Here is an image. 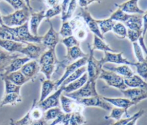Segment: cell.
<instances>
[{
  "instance_id": "cell-33",
  "label": "cell",
  "mask_w": 147,
  "mask_h": 125,
  "mask_svg": "<svg viewBox=\"0 0 147 125\" xmlns=\"http://www.w3.org/2000/svg\"><path fill=\"white\" fill-rule=\"evenodd\" d=\"M96 22L98 25L102 35L103 36L105 34L112 30L113 26L116 23V22L114 21L110 18L104 19H96Z\"/></svg>"
},
{
  "instance_id": "cell-42",
  "label": "cell",
  "mask_w": 147,
  "mask_h": 125,
  "mask_svg": "<svg viewBox=\"0 0 147 125\" xmlns=\"http://www.w3.org/2000/svg\"><path fill=\"white\" fill-rule=\"evenodd\" d=\"M133 47V51L134 55L137 60V62L142 63L146 62V58L144 57L143 54V51L141 48L140 45L138 44V42L132 43Z\"/></svg>"
},
{
  "instance_id": "cell-55",
  "label": "cell",
  "mask_w": 147,
  "mask_h": 125,
  "mask_svg": "<svg viewBox=\"0 0 147 125\" xmlns=\"http://www.w3.org/2000/svg\"><path fill=\"white\" fill-rule=\"evenodd\" d=\"M2 15H1V14L0 13V26H3V21H2Z\"/></svg>"
},
{
  "instance_id": "cell-27",
  "label": "cell",
  "mask_w": 147,
  "mask_h": 125,
  "mask_svg": "<svg viewBox=\"0 0 147 125\" xmlns=\"http://www.w3.org/2000/svg\"><path fill=\"white\" fill-rule=\"evenodd\" d=\"M124 83L127 87L140 88L145 90L147 88L146 82L135 74L129 78H124Z\"/></svg>"
},
{
  "instance_id": "cell-29",
  "label": "cell",
  "mask_w": 147,
  "mask_h": 125,
  "mask_svg": "<svg viewBox=\"0 0 147 125\" xmlns=\"http://www.w3.org/2000/svg\"><path fill=\"white\" fill-rule=\"evenodd\" d=\"M20 53H10L0 47V72L14 59L20 57Z\"/></svg>"
},
{
  "instance_id": "cell-40",
  "label": "cell",
  "mask_w": 147,
  "mask_h": 125,
  "mask_svg": "<svg viewBox=\"0 0 147 125\" xmlns=\"http://www.w3.org/2000/svg\"><path fill=\"white\" fill-rule=\"evenodd\" d=\"M147 62H132L131 66H134L136 68L137 73L138 75L142 78L146 82L147 78V67H146Z\"/></svg>"
},
{
  "instance_id": "cell-22",
  "label": "cell",
  "mask_w": 147,
  "mask_h": 125,
  "mask_svg": "<svg viewBox=\"0 0 147 125\" xmlns=\"http://www.w3.org/2000/svg\"><path fill=\"white\" fill-rule=\"evenodd\" d=\"M103 98L112 106L123 108L127 112L130 107L136 105L134 102L125 98H108L103 96Z\"/></svg>"
},
{
  "instance_id": "cell-30",
  "label": "cell",
  "mask_w": 147,
  "mask_h": 125,
  "mask_svg": "<svg viewBox=\"0 0 147 125\" xmlns=\"http://www.w3.org/2000/svg\"><path fill=\"white\" fill-rule=\"evenodd\" d=\"M6 79L13 83L14 84L21 87L26 82L30 81L22 74L20 70L13 72L7 74V75L2 78V79Z\"/></svg>"
},
{
  "instance_id": "cell-18",
  "label": "cell",
  "mask_w": 147,
  "mask_h": 125,
  "mask_svg": "<svg viewBox=\"0 0 147 125\" xmlns=\"http://www.w3.org/2000/svg\"><path fill=\"white\" fill-rule=\"evenodd\" d=\"M20 71L30 81H34L40 71V66L37 60H32L26 63Z\"/></svg>"
},
{
  "instance_id": "cell-3",
  "label": "cell",
  "mask_w": 147,
  "mask_h": 125,
  "mask_svg": "<svg viewBox=\"0 0 147 125\" xmlns=\"http://www.w3.org/2000/svg\"><path fill=\"white\" fill-rule=\"evenodd\" d=\"M10 29L18 42L25 44L28 43H41L42 36H34L30 33L29 29V21L20 26L10 27Z\"/></svg>"
},
{
  "instance_id": "cell-31",
  "label": "cell",
  "mask_w": 147,
  "mask_h": 125,
  "mask_svg": "<svg viewBox=\"0 0 147 125\" xmlns=\"http://www.w3.org/2000/svg\"><path fill=\"white\" fill-rule=\"evenodd\" d=\"M92 49L94 50H100L105 52L117 53V51L113 50L110 46L107 44L105 40L102 39L94 35V39L92 46L91 45Z\"/></svg>"
},
{
  "instance_id": "cell-10",
  "label": "cell",
  "mask_w": 147,
  "mask_h": 125,
  "mask_svg": "<svg viewBox=\"0 0 147 125\" xmlns=\"http://www.w3.org/2000/svg\"><path fill=\"white\" fill-rule=\"evenodd\" d=\"M47 49L41 43H28L21 50L20 54L25 55L30 60H38L42 54Z\"/></svg>"
},
{
  "instance_id": "cell-37",
  "label": "cell",
  "mask_w": 147,
  "mask_h": 125,
  "mask_svg": "<svg viewBox=\"0 0 147 125\" xmlns=\"http://www.w3.org/2000/svg\"><path fill=\"white\" fill-rule=\"evenodd\" d=\"M63 113L60 107H53L47 110L44 112V118L47 122L53 120Z\"/></svg>"
},
{
  "instance_id": "cell-11",
  "label": "cell",
  "mask_w": 147,
  "mask_h": 125,
  "mask_svg": "<svg viewBox=\"0 0 147 125\" xmlns=\"http://www.w3.org/2000/svg\"><path fill=\"white\" fill-rule=\"evenodd\" d=\"M63 86H60L55 92L49 95L42 102L38 103L37 104L39 107L45 112L48 109L60 107V96L63 92Z\"/></svg>"
},
{
  "instance_id": "cell-20",
  "label": "cell",
  "mask_w": 147,
  "mask_h": 125,
  "mask_svg": "<svg viewBox=\"0 0 147 125\" xmlns=\"http://www.w3.org/2000/svg\"><path fill=\"white\" fill-rule=\"evenodd\" d=\"M30 59L26 57H18L14 59H13L10 63L9 64V65L7 66H6L3 70L1 72V78L4 77L5 76L7 75V74L13 72H15L18 70H20V69L21 68V67L28 62L30 61Z\"/></svg>"
},
{
  "instance_id": "cell-56",
  "label": "cell",
  "mask_w": 147,
  "mask_h": 125,
  "mask_svg": "<svg viewBox=\"0 0 147 125\" xmlns=\"http://www.w3.org/2000/svg\"><path fill=\"white\" fill-rule=\"evenodd\" d=\"M56 125H64V124L61 122V123H58V124H57Z\"/></svg>"
},
{
  "instance_id": "cell-25",
  "label": "cell",
  "mask_w": 147,
  "mask_h": 125,
  "mask_svg": "<svg viewBox=\"0 0 147 125\" xmlns=\"http://www.w3.org/2000/svg\"><path fill=\"white\" fill-rule=\"evenodd\" d=\"M142 15L133 14L123 25L127 29L137 32H142Z\"/></svg>"
},
{
  "instance_id": "cell-32",
  "label": "cell",
  "mask_w": 147,
  "mask_h": 125,
  "mask_svg": "<svg viewBox=\"0 0 147 125\" xmlns=\"http://www.w3.org/2000/svg\"><path fill=\"white\" fill-rule=\"evenodd\" d=\"M22 101V98L21 94L16 93H10L4 94L1 102L0 106L3 107L6 105L15 106L17 103Z\"/></svg>"
},
{
  "instance_id": "cell-6",
  "label": "cell",
  "mask_w": 147,
  "mask_h": 125,
  "mask_svg": "<svg viewBox=\"0 0 147 125\" xmlns=\"http://www.w3.org/2000/svg\"><path fill=\"white\" fill-rule=\"evenodd\" d=\"M90 53L88 56L87 64V74L88 79L96 81L102 70V66L100 64L99 60L95 59L94 55V50L92 49L90 45H88Z\"/></svg>"
},
{
  "instance_id": "cell-35",
  "label": "cell",
  "mask_w": 147,
  "mask_h": 125,
  "mask_svg": "<svg viewBox=\"0 0 147 125\" xmlns=\"http://www.w3.org/2000/svg\"><path fill=\"white\" fill-rule=\"evenodd\" d=\"M87 72V67L86 66H82L78 69H77L75 72H74L72 74H71L70 75H69L61 83L60 86H65L69 84V83L78 79L83 74Z\"/></svg>"
},
{
  "instance_id": "cell-2",
  "label": "cell",
  "mask_w": 147,
  "mask_h": 125,
  "mask_svg": "<svg viewBox=\"0 0 147 125\" xmlns=\"http://www.w3.org/2000/svg\"><path fill=\"white\" fill-rule=\"evenodd\" d=\"M30 7L31 6L29 2L25 8L14 11L13 13L7 15H2L3 25L9 27H15L20 26L28 22L30 18Z\"/></svg>"
},
{
  "instance_id": "cell-44",
  "label": "cell",
  "mask_w": 147,
  "mask_h": 125,
  "mask_svg": "<svg viewBox=\"0 0 147 125\" xmlns=\"http://www.w3.org/2000/svg\"><path fill=\"white\" fill-rule=\"evenodd\" d=\"M56 65L48 64L40 66V72L44 74L46 79H51L52 74L55 72Z\"/></svg>"
},
{
  "instance_id": "cell-8",
  "label": "cell",
  "mask_w": 147,
  "mask_h": 125,
  "mask_svg": "<svg viewBox=\"0 0 147 125\" xmlns=\"http://www.w3.org/2000/svg\"><path fill=\"white\" fill-rule=\"evenodd\" d=\"M49 27L48 31L42 36L41 44L46 47L47 49H55L56 45L60 42V35L57 32L51 22L50 19H47Z\"/></svg>"
},
{
  "instance_id": "cell-13",
  "label": "cell",
  "mask_w": 147,
  "mask_h": 125,
  "mask_svg": "<svg viewBox=\"0 0 147 125\" xmlns=\"http://www.w3.org/2000/svg\"><path fill=\"white\" fill-rule=\"evenodd\" d=\"M78 15L80 16L84 20L87 28L94 34L102 39L105 40V37L102 35L98 25L95 19L88 11L87 8H80V11Z\"/></svg>"
},
{
  "instance_id": "cell-45",
  "label": "cell",
  "mask_w": 147,
  "mask_h": 125,
  "mask_svg": "<svg viewBox=\"0 0 147 125\" xmlns=\"http://www.w3.org/2000/svg\"><path fill=\"white\" fill-rule=\"evenodd\" d=\"M59 34L63 38L72 35V30L68 21L62 22Z\"/></svg>"
},
{
  "instance_id": "cell-41",
  "label": "cell",
  "mask_w": 147,
  "mask_h": 125,
  "mask_svg": "<svg viewBox=\"0 0 147 125\" xmlns=\"http://www.w3.org/2000/svg\"><path fill=\"white\" fill-rule=\"evenodd\" d=\"M2 80H3L4 84H5L4 94H10V93H16V94H20V90L21 87V86H17L6 79H3Z\"/></svg>"
},
{
  "instance_id": "cell-47",
  "label": "cell",
  "mask_w": 147,
  "mask_h": 125,
  "mask_svg": "<svg viewBox=\"0 0 147 125\" xmlns=\"http://www.w3.org/2000/svg\"><path fill=\"white\" fill-rule=\"evenodd\" d=\"M6 3H9L10 5L12 6V7L16 10H21L22 9L25 8L27 7L29 1H13V0H7L4 1Z\"/></svg>"
},
{
  "instance_id": "cell-26",
  "label": "cell",
  "mask_w": 147,
  "mask_h": 125,
  "mask_svg": "<svg viewBox=\"0 0 147 125\" xmlns=\"http://www.w3.org/2000/svg\"><path fill=\"white\" fill-rule=\"evenodd\" d=\"M87 80H88L87 74V72H85L78 79L64 86V88H63L64 94H69L79 90L86 83Z\"/></svg>"
},
{
  "instance_id": "cell-17",
  "label": "cell",
  "mask_w": 147,
  "mask_h": 125,
  "mask_svg": "<svg viewBox=\"0 0 147 125\" xmlns=\"http://www.w3.org/2000/svg\"><path fill=\"white\" fill-rule=\"evenodd\" d=\"M45 10L39 11H34L32 7L30 9V18L29 20V29L30 33L34 36H38V29L43 20L45 18Z\"/></svg>"
},
{
  "instance_id": "cell-9",
  "label": "cell",
  "mask_w": 147,
  "mask_h": 125,
  "mask_svg": "<svg viewBox=\"0 0 147 125\" xmlns=\"http://www.w3.org/2000/svg\"><path fill=\"white\" fill-rule=\"evenodd\" d=\"M75 100L84 107H96L106 111H111L113 107L109 103L104 100L103 96L99 95L93 97L78 99Z\"/></svg>"
},
{
  "instance_id": "cell-14",
  "label": "cell",
  "mask_w": 147,
  "mask_h": 125,
  "mask_svg": "<svg viewBox=\"0 0 147 125\" xmlns=\"http://www.w3.org/2000/svg\"><path fill=\"white\" fill-rule=\"evenodd\" d=\"M87 59H88V56L80 58L72 63H71V64H68V66H67L65 67V70L64 73L63 74V75L60 78V79H59L58 80H57L56 81H55V90H56L61 84V83L63 82V81L69 76L71 74H72L74 72H75L77 69H78L79 68L86 66V64H87Z\"/></svg>"
},
{
  "instance_id": "cell-24",
  "label": "cell",
  "mask_w": 147,
  "mask_h": 125,
  "mask_svg": "<svg viewBox=\"0 0 147 125\" xmlns=\"http://www.w3.org/2000/svg\"><path fill=\"white\" fill-rule=\"evenodd\" d=\"M59 61L56 57L55 49H47L44 52L38 60L40 66L48 64L57 65Z\"/></svg>"
},
{
  "instance_id": "cell-57",
  "label": "cell",
  "mask_w": 147,
  "mask_h": 125,
  "mask_svg": "<svg viewBox=\"0 0 147 125\" xmlns=\"http://www.w3.org/2000/svg\"><path fill=\"white\" fill-rule=\"evenodd\" d=\"M1 27H2V26H0V28H1Z\"/></svg>"
},
{
  "instance_id": "cell-19",
  "label": "cell",
  "mask_w": 147,
  "mask_h": 125,
  "mask_svg": "<svg viewBox=\"0 0 147 125\" xmlns=\"http://www.w3.org/2000/svg\"><path fill=\"white\" fill-rule=\"evenodd\" d=\"M138 1L137 0L128 1L119 4L115 3V6L128 14L143 15L146 11H144L138 7Z\"/></svg>"
},
{
  "instance_id": "cell-7",
  "label": "cell",
  "mask_w": 147,
  "mask_h": 125,
  "mask_svg": "<svg viewBox=\"0 0 147 125\" xmlns=\"http://www.w3.org/2000/svg\"><path fill=\"white\" fill-rule=\"evenodd\" d=\"M72 30V35L80 42L85 40L88 35V28L83 18L77 15L69 21Z\"/></svg>"
},
{
  "instance_id": "cell-28",
  "label": "cell",
  "mask_w": 147,
  "mask_h": 125,
  "mask_svg": "<svg viewBox=\"0 0 147 125\" xmlns=\"http://www.w3.org/2000/svg\"><path fill=\"white\" fill-rule=\"evenodd\" d=\"M55 89V82L51 79H42L41 80V94L38 103H40L47 98Z\"/></svg>"
},
{
  "instance_id": "cell-38",
  "label": "cell",
  "mask_w": 147,
  "mask_h": 125,
  "mask_svg": "<svg viewBox=\"0 0 147 125\" xmlns=\"http://www.w3.org/2000/svg\"><path fill=\"white\" fill-rule=\"evenodd\" d=\"M123 114L128 115V112L123 108L114 107L111 110L110 114L109 115L105 116V119L107 120L109 119H113L117 122L121 119Z\"/></svg>"
},
{
  "instance_id": "cell-50",
  "label": "cell",
  "mask_w": 147,
  "mask_h": 125,
  "mask_svg": "<svg viewBox=\"0 0 147 125\" xmlns=\"http://www.w3.org/2000/svg\"><path fill=\"white\" fill-rule=\"evenodd\" d=\"M145 112L144 110L143 109H141L140 110H139L138 112H137L136 113H135L133 115V118L131 119H130L125 125H136V122L137 121V120L142 116L144 115Z\"/></svg>"
},
{
  "instance_id": "cell-36",
  "label": "cell",
  "mask_w": 147,
  "mask_h": 125,
  "mask_svg": "<svg viewBox=\"0 0 147 125\" xmlns=\"http://www.w3.org/2000/svg\"><path fill=\"white\" fill-rule=\"evenodd\" d=\"M132 15L128 14L123 11H122L119 9H117L115 11H114L109 17L114 21H118V22H121L124 23L126 22Z\"/></svg>"
},
{
  "instance_id": "cell-39",
  "label": "cell",
  "mask_w": 147,
  "mask_h": 125,
  "mask_svg": "<svg viewBox=\"0 0 147 125\" xmlns=\"http://www.w3.org/2000/svg\"><path fill=\"white\" fill-rule=\"evenodd\" d=\"M119 39H123L127 37V28L121 22H116L111 30Z\"/></svg>"
},
{
  "instance_id": "cell-15",
  "label": "cell",
  "mask_w": 147,
  "mask_h": 125,
  "mask_svg": "<svg viewBox=\"0 0 147 125\" xmlns=\"http://www.w3.org/2000/svg\"><path fill=\"white\" fill-rule=\"evenodd\" d=\"M105 55L103 58L99 60L100 64L103 66L106 63L114 64H122L126 65H131L132 62L129 61L127 59L123 57V53H110L105 52Z\"/></svg>"
},
{
  "instance_id": "cell-12",
  "label": "cell",
  "mask_w": 147,
  "mask_h": 125,
  "mask_svg": "<svg viewBox=\"0 0 147 125\" xmlns=\"http://www.w3.org/2000/svg\"><path fill=\"white\" fill-rule=\"evenodd\" d=\"M61 109L64 114H71L74 112H82L84 107L76 100L61 94L60 98Z\"/></svg>"
},
{
  "instance_id": "cell-21",
  "label": "cell",
  "mask_w": 147,
  "mask_h": 125,
  "mask_svg": "<svg viewBox=\"0 0 147 125\" xmlns=\"http://www.w3.org/2000/svg\"><path fill=\"white\" fill-rule=\"evenodd\" d=\"M102 68L104 70L114 72L123 78H129L134 74V71L128 65L126 64H122L116 66L109 63H106L103 66Z\"/></svg>"
},
{
  "instance_id": "cell-34",
  "label": "cell",
  "mask_w": 147,
  "mask_h": 125,
  "mask_svg": "<svg viewBox=\"0 0 147 125\" xmlns=\"http://www.w3.org/2000/svg\"><path fill=\"white\" fill-rule=\"evenodd\" d=\"M86 123V119L82 112H74L70 114L67 125H82Z\"/></svg>"
},
{
  "instance_id": "cell-16",
  "label": "cell",
  "mask_w": 147,
  "mask_h": 125,
  "mask_svg": "<svg viewBox=\"0 0 147 125\" xmlns=\"http://www.w3.org/2000/svg\"><path fill=\"white\" fill-rule=\"evenodd\" d=\"M124 98L134 102L136 105L146 99L147 98V90L140 88H130L121 90Z\"/></svg>"
},
{
  "instance_id": "cell-54",
  "label": "cell",
  "mask_w": 147,
  "mask_h": 125,
  "mask_svg": "<svg viewBox=\"0 0 147 125\" xmlns=\"http://www.w3.org/2000/svg\"><path fill=\"white\" fill-rule=\"evenodd\" d=\"M44 3L47 5V6H49V7H52L53 6H55L56 5H60L61 3V1H44Z\"/></svg>"
},
{
  "instance_id": "cell-51",
  "label": "cell",
  "mask_w": 147,
  "mask_h": 125,
  "mask_svg": "<svg viewBox=\"0 0 147 125\" xmlns=\"http://www.w3.org/2000/svg\"><path fill=\"white\" fill-rule=\"evenodd\" d=\"M100 1H77V3L79 4L80 8H87L88 6L94 3H100Z\"/></svg>"
},
{
  "instance_id": "cell-49",
  "label": "cell",
  "mask_w": 147,
  "mask_h": 125,
  "mask_svg": "<svg viewBox=\"0 0 147 125\" xmlns=\"http://www.w3.org/2000/svg\"><path fill=\"white\" fill-rule=\"evenodd\" d=\"M141 36H142V32H137L127 29V37L130 42L132 43L138 42V39Z\"/></svg>"
},
{
  "instance_id": "cell-23",
  "label": "cell",
  "mask_w": 147,
  "mask_h": 125,
  "mask_svg": "<svg viewBox=\"0 0 147 125\" xmlns=\"http://www.w3.org/2000/svg\"><path fill=\"white\" fill-rule=\"evenodd\" d=\"M25 45L21 42L0 39V47L10 53H20Z\"/></svg>"
},
{
  "instance_id": "cell-53",
  "label": "cell",
  "mask_w": 147,
  "mask_h": 125,
  "mask_svg": "<svg viewBox=\"0 0 147 125\" xmlns=\"http://www.w3.org/2000/svg\"><path fill=\"white\" fill-rule=\"evenodd\" d=\"M132 118H133V115L130 116L129 117H127L125 119H121V120L117 121L115 123H113L111 125H125L130 119H132Z\"/></svg>"
},
{
  "instance_id": "cell-48",
  "label": "cell",
  "mask_w": 147,
  "mask_h": 125,
  "mask_svg": "<svg viewBox=\"0 0 147 125\" xmlns=\"http://www.w3.org/2000/svg\"><path fill=\"white\" fill-rule=\"evenodd\" d=\"M61 42L65 46L67 49L72 48L74 46H79L80 43V42L73 35L63 38Z\"/></svg>"
},
{
  "instance_id": "cell-1",
  "label": "cell",
  "mask_w": 147,
  "mask_h": 125,
  "mask_svg": "<svg viewBox=\"0 0 147 125\" xmlns=\"http://www.w3.org/2000/svg\"><path fill=\"white\" fill-rule=\"evenodd\" d=\"M44 112L34 99L28 112L19 120L10 119V125H47V122L44 118Z\"/></svg>"
},
{
  "instance_id": "cell-52",
  "label": "cell",
  "mask_w": 147,
  "mask_h": 125,
  "mask_svg": "<svg viewBox=\"0 0 147 125\" xmlns=\"http://www.w3.org/2000/svg\"><path fill=\"white\" fill-rule=\"evenodd\" d=\"M146 32V12L142 15V37L144 38Z\"/></svg>"
},
{
  "instance_id": "cell-5",
  "label": "cell",
  "mask_w": 147,
  "mask_h": 125,
  "mask_svg": "<svg viewBox=\"0 0 147 125\" xmlns=\"http://www.w3.org/2000/svg\"><path fill=\"white\" fill-rule=\"evenodd\" d=\"M98 78L103 80L107 86L116 88L120 91L127 88L123 77L114 72L104 70L103 68Z\"/></svg>"
},
{
  "instance_id": "cell-46",
  "label": "cell",
  "mask_w": 147,
  "mask_h": 125,
  "mask_svg": "<svg viewBox=\"0 0 147 125\" xmlns=\"http://www.w3.org/2000/svg\"><path fill=\"white\" fill-rule=\"evenodd\" d=\"M61 9L60 4L52 7H49L45 12V18H46L47 19H50L51 18L61 14Z\"/></svg>"
},
{
  "instance_id": "cell-4",
  "label": "cell",
  "mask_w": 147,
  "mask_h": 125,
  "mask_svg": "<svg viewBox=\"0 0 147 125\" xmlns=\"http://www.w3.org/2000/svg\"><path fill=\"white\" fill-rule=\"evenodd\" d=\"M64 95L75 100L99 95L96 90V81L90 79H88L86 83L79 90L69 94H64Z\"/></svg>"
},
{
  "instance_id": "cell-43",
  "label": "cell",
  "mask_w": 147,
  "mask_h": 125,
  "mask_svg": "<svg viewBox=\"0 0 147 125\" xmlns=\"http://www.w3.org/2000/svg\"><path fill=\"white\" fill-rule=\"evenodd\" d=\"M77 7V1H69V3L68 4V7L67 9L65 14L63 18H61L62 22H64L66 21H68V19H69L74 13L75 12L76 8Z\"/></svg>"
}]
</instances>
